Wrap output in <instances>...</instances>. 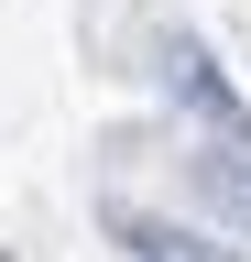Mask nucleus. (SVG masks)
Returning <instances> with one entry per match:
<instances>
[{"instance_id": "3", "label": "nucleus", "mask_w": 251, "mask_h": 262, "mask_svg": "<svg viewBox=\"0 0 251 262\" xmlns=\"http://www.w3.org/2000/svg\"><path fill=\"white\" fill-rule=\"evenodd\" d=\"M208 196H218V208L251 229V164H240V153H218V164H208Z\"/></svg>"}, {"instance_id": "1", "label": "nucleus", "mask_w": 251, "mask_h": 262, "mask_svg": "<svg viewBox=\"0 0 251 262\" xmlns=\"http://www.w3.org/2000/svg\"><path fill=\"white\" fill-rule=\"evenodd\" d=\"M164 88L186 98V110L208 120V142H230L240 153V131H251V110H240V88L208 66V44H186V33H164Z\"/></svg>"}, {"instance_id": "2", "label": "nucleus", "mask_w": 251, "mask_h": 262, "mask_svg": "<svg viewBox=\"0 0 251 262\" xmlns=\"http://www.w3.org/2000/svg\"><path fill=\"white\" fill-rule=\"evenodd\" d=\"M109 241L131 251V262H240L230 241H208V229H186V219H142V208H120Z\"/></svg>"}]
</instances>
